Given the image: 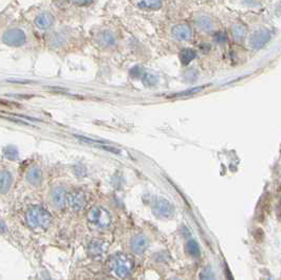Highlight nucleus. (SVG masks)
<instances>
[{
  "mask_svg": "<svg viewBox=\"0 0 281 280\" xmlns=\"http://www.w3.org/2000/svg\"><path fill=\"white\" fill-rule=\"evenodd\" d=\"M136 267L135 259L128 254H114L107 261L108 272L119 279L128 278L133 274Z\"/></svg>",
  "mask_w": 281,
  "mask_h": 280,
  "instance_id": "obj_1",
  "label": "nucleus"
},
{
  "mask_svg": "<svg viewBox=\"0 0 281 280\" xmlns=\"http://www.w3.org/2000/svg\"><path fill=\"white\" fill-rule=\"evenodd\" d=\"M24 220L32 231L41 233L46 232L50 227L52 223V216L45 207L34 205L25 212Z\"/></svg>",
  "mask_w": 281,
  "mask_h": 280,
  "instance_id": "obj_2",
  "label": "nucleus"
},
{
  "mask_svg": "<svg viewBox=\"0 0 281 280\" xmlns=\"http://www.w3.org/2000/svg\"><path fill=\"white\" fill-rule=\"evenodd\" d=\"M88 224L95 231H105L110 227L112 219L110 213L102 206H93L87 215Z\"/></svg>",
  "mask_w": 281,
  "mask_h": 280,
  "instance_id": "obj_3",
  "label": "nucleus"
},
{
  "mask_svg": "<svg viewBox=\"0 0 281 280\" xmlns=\"http://www.w3.org/2000/svg\"><path fill=\"white\" fill-rule=\"evenodd\" d=\"M153 214L163 219H170L174 216V207L173 205L166 199L160 198L156 199L151 205Z\"/></svg>",
  "mask_w": 281,
  "mask_h": 280,
  "instance_id": "obj_4",
  "label": "nucleus"
},
{
  "mask_svg": "<svg viewBox=\"0 0 281 280\" xmlns=\"http://www.w3.org/2000/svg\"><path fill=\"white\" fill-rule=\"evenodd\" d=\"M67 205L73 211H81L87 205V197L82 190H73L67 194Z\"/></svg>",
  "mask_w": 281,
  "mask_h": 280,
  "instance_id": "obj_5",
  "label": "nucleus"
},
{
  "mask_svg": "<svg viewBox=\"0 0 281 280\" xmlns=\"http://www.w3.org/2000/svg\"><path fill=\"white\" fill-rule=\"evenodd\" d=\"M88 254L95 259L103 258L107 254L108 243L101 239H94L88 244Z\"/></svg>",
  "mask_w": 281,
  "mask_h": 280,
  "instance_id": "obj_6",
  "label": "nucleus"
},
{
  "mask_svg": "<svg viewBox=\"0 0 281 280\" xmlns=\"http://www.w3.org/2000/svg\"><path fill=\"white\" fill-rule=\"evenodd\" d=\"M130 248L137 255H142L148 248V239L144 235H137L131 239Z\"/></svg>",
  "mask_w": 281,
  "mask_h": 280,
  "instance_id": "obj_7",
  "label": "nucleus"
},
{
  "mask_svg": "<svg viewBox=\"0 0 281 280\" xmlns=\"http://www.w3.org/2000/svg\"><path fill=\"white\" fill-rule=\"evenodd\" d=\"M52 201L56 207H63L67 204V195L65 194L64 189L55 188L52 192Z\"/></svg>",
  "mask_w": 281,
  "mask_h": 280,
  "instance_id": "obj_8",
  "label": "nucleus"
},
{
  "mask_svg": "<svg viewBox=\"0 0 281 280\" xmlns=\"http://www.w3.org/2000/svg\"><path fill=\"white\" fill-rule=\"evenodd\" d=\"M12 183H13L12 174L6 170H3L1 172V182H0V184H1V192H2V194H4V192H6L8 189H10Z\"/></svg>",
  "mask_w": 281,
  "mask_h": 280,
  "instance_id": "obj_9",
  "label": "nucleus"
},
{
  "mask_svg": "<svg viewBox=\"0 0 281 280\" xmlns=\"http://www.w3.org/2000/svg\"><path fill=\"white\" fill-rule=\"evenodd\" d=\"M41 171L38 168H32L29 172L27 179L33 185H37L41 182Z\"/></svg>",
  "mask_w": 281,
  "mask_h": 280,
  "instance_id": "obj_10",
  "label": "nucleus"
},
{
  "mask_svg": "<svg viewBox=\"0 0 281 280\" xmlns=\"http://www.w3.org/2000/svg\"><path fill=\"white\" fill-rule=\"evenodd\" d=\"M187 252L189 253V255L194 256V257L199 256L200 250H199V247L197 246V243L195 241H189L187 243Z\"/></svg>",
  "mask_w": 281,
  "mask_h": 280,
  "instance_id": "obj_11",
  "label": "nucleus"
},
{
  "mask_svg": "<svg viewBox=\"0 0 281 280\" xmlns=\"http://www.w3.org/2000/svg\"><path fill=\"white\" fill-rule=\"evenodd\" d=\"M200 278L201 280H214V274L212 271H210V269L206 268L201 272Z\"/></svg>",
  "mask_w": 281,
  "mask_h": 280,
  "instance_id": "obj_12",
  "label": "nucleus"
},
{
  "mask_svg": "<svg viewBox=\"0 0 281 280\" xmlns=\"http://www.w3.org/2000/svg\"><path fill=\"white\" fill-rule=\"evenodd\" d=\"M169 280H181V279H179V278H171V279H169Z\"/></svg>",
  "mask_w": 281,
  "mask_h": 280,
  "instance_id": "obj_13",
  "label": "nucleus"
}]
</instances>
